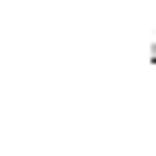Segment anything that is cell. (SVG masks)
Wrapping results in <instances>:
<instances>
[{
    "label": "cell",
    "mask_w": 156,
    "mask_h": 156,
    "mask_svg": "<svg viewBox=\"0 0 156 156\" xmlns=\"http://www.w3.org/2000/svg\"><path fill=\"white\" fill-rule=\"evenodd\" d=\"M151 63H156V44H151Z\"/></svg>",
    "instance_id": "1"
}]
</instances>
